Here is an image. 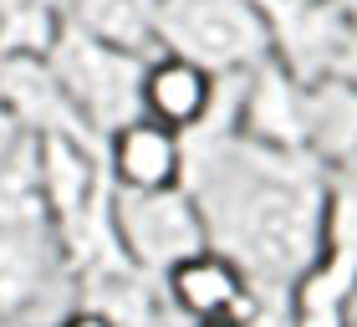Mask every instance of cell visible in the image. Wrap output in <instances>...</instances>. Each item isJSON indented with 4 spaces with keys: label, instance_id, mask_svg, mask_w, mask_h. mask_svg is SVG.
Returning a JSON list of instances; mask_svg holds the SVG:
<instances>
[{
    "label": "cell",
    "instance_id": "cell-1",
    "mask_svg": "<svg viewBox=\"0 0 357 327\" xmlns=\"http://www.w3.org/2000/svg\"><path fill=\"white\" fill-rule=\"evenodd\" d=\"M240 77H220L204 123L184 138V189L199 205L204 240L261 291H291L327 245L332 189L312 154H281L235 133Z\"/></svg>",
    "mask_w": 357,
    "mask_h": 327
},
{
    "label": "cell",
    "instance_id": "cell-2",
    "mask_svg": "<svg viewBox=\"0 0 357 327\" xmlns=\"http://www.w3.org/2000/svg\"><path fill=\"white\" fill-rule=\"evenodd\" d=\"M67 261L41 200L36 138H26L0 164V322H31L41 297L67 282Z\"/></svg>",
    "mask_w": 357,
    "mask_h": 327
},
{
    "label": "cell",
    "instance_id": "cell-3",
    "mask_svg": "<svg viewBox=\"0 0 357 327\" xmlns=\"http://www.w3.org/2000/svg\"><path fill=\"white\" fill-rule=\"evenodd\" d=\"M153 41L209 77H230L271 57V21L261 0H158Z\"/></svg>",
    "mask_w": 357,
    "mask_h": 327
},
{
    "label": "cell",
    "instance_id": "cell-4",
    "mask_svg": "<svg viewBox=\"0 0 357 327\" xmlns=\"http://www.w3.org/2000/svg\"><path fill=\"white\" fill-rule=\"evenodd\" d=\"M46 61H52V72L61 77L72 108L82 112V123L97 138H107L112 128L138 118V77H143V61L149 57L107 46V41H97L87 31L61 21V36L46 52Z\"/></svg>",
    "mask_w": 357,
    "mask_h": 327
},
{
    "label": "cell",
    "instance_id": "cell-5",
    "mask_svg": "<svg viewBox=\"0 0 357 327\" xmlns=\"http://www.w3.org/2000/svg\"><path fill=\"white\" fill-rule=\"evenodd\" d=\"M107 220L123 261L143 276H164L174 261L204 251V220L184 184L174 189H112Z\"/></svg>",
    "mask_w": 357,
    "mask_h": 327
},
{
    "label": "cell",
    "instance_id": "cell-6",
    "mask_svg": "<svg viewBox=\"0 0 357 327\" xmlns=\"http://www.w3.org/2000/svg\"><path fill=\"white\" fill-rule=\"evenodd\" d=\"M235 133H245L250 143H266V149H281V154H306V133H312L306 82L291 67H281L275 57L255 61L240 77Z\"/></svg>",
    "mask_w": 357,
    "mask_h": 327
},
{
    "label": "cell",
    "instance_id": "cell-7",
    "mask_svg": "<svg viewBox=\"0 0 357 327\" xmlns=\"http://www.w3.org/2000/svg\"><path fill=\"white\" fill-rule=\"evenodd\" d=\"M0 103L31 138H77L102 149V138L82 123V112L72 108L61 77L52 72L46 57H0Z\"/></svg>",
    "mask_w": 357,
    "mask_h": 327
},
{
    "label": "cell",
    "instance_id": "cell-8",
    "mask_svg": "<svg viewBox=\"0 0 357 327\" xmlns=\"http://www.w3.org/2000/svg\"><path fill=\"white\" fill-rule=\"evenodd\" d=\"M158 282H164L169 307H174L184 322L250 317V312H255V291H250V282H245V271H240L230 256H220L215 245H204V251L174 261Z\"/></svg>",
    "mask_w": 357,
    "mask_h": 327
},
{
    "label": "cell",
    "instance_id": "cell-9",
    "mask_svg": "<svg viewBox=\"0 0 357 327\" xmlns=\"http://www.w3.org/2000/svg\"><path fill=\"white\" fill-rule=\"evenodd\" d=\"M102 169L112 189H174L184 184V138L153 118H133L102 138Z\"/></svg>",
    "mask_w": 357,
    "mask_h": 327
},
{
    "label": "cell",
    "instance_id": "cell-10",
    "mask_svg": "<svg viewBox=\"0 0 357 327\" xmlns=\"http://www.w3.org/2000/svg\"><path fill=\"white\" fill-rule=\"evenodd\" d=\"M215 87H220V77H209L204 67H194V61L174 57V52H153L138 77V118H153V123L174 128V133H189V128L204 123Z\"/></svg>",
    "mask_w": 357,
    "mask_h": 327
},
{
    "label": "cell",
    "instance_id": "cell-11",
    "mask_svg": "<svg viewBox=\"0 0 357 327\" xmlns=\"http://www.w3.org/2000/svg\"><path fill=\"white\" fill-rule=\"evenodd\" d=\"M61 21L107 46L138 52V57L158 52V41H153L158 0H61Z\"/></svg>",
    "mask_w": 357,
    "mask_h": 327
},
{
    "label": "cell",
    "instance_id": "cell-12",
    "mask_svg": "<svg viewBox=\"0 0 357 327\" xmlns=\"http://www.w3.org/2000/svg\"><path fill=\"white\" fill-rule=\"evenodd\" d=\"M61 36L56 0H0V57H46Z\"/></svg>",
    "mask_w": 357,
    "mask_h": 327
},
{
    "label": "cell",
    "instance_id": "cell-13",
    "mask_svg": "<svg viewBox=\"0 0 357 327\" xmlns=\"http://www.w3.org/2000/svg\"><path fill=\"white\" fill-rule=\"evenodd\" d=\"M52 327H118L102 307H92V302H82V307H61L56 312V322Z\"/></svg>",
    "mask_w": 357,
    "mask_h": 327
},
{
    "label": "cell",
    "instance_id": "cell-14",
    "mask_svg": "<svg viewBox=\"0 0 357 327\" xmlns=\"http://www.w3.org/2000/svg\"><path fill=\"white\" fill-rule=\"evenodd\" d=\"M26 138H31V133H26V128H21V123H15L10 112H6V103H0V164H6L15 149H21Z\"/></svg>",
    "mask_w": 357,
    "mask_h": 327
},
{
    "label": "cell",
    "instance_id": "cell-15",
    "mask_svg": "<svg viewBox=\"0 0 357 327\" xmlns=\"http://www.w3.org/2000/svg\"><path fill=\"white\" fill-rule=\"evenodd\" d=\"M189 327H255L250 317H204V322H189Z\"/></svg>",
    "mask_w": 357,
    "mask_h": 327
},
{
    "label": "cell",
    "instance_id": "cell-16",
    "mask_svg": "<svg viewBox=\"0 0 357 327\" xmlns=\"http://www.w3.org/2000/svg\"><path fill=\"white\" fill-rule=\"evenodd\" d=\"M0 327H31V322H0Z\"/></svg>",
    "mask_w": 357,
    "mask_h": 327
},
{
    "label": "cell",
    "instance_id": "cell-17",
    "mask_svg": "<svg viewBox=\"0 0 357 327\" xmlns=\"http://www.w3.org/2000/svg\"><path fill=\"white\" fill-rule=\"evenodd\" d=\"M347 327H357V312H347Z\"/></svg>",
    "mask_w": 357,
    "mask_h": 327
},
{
    "label": "cell",
    "instance_id": "cell-18",
    "mask_svg": "<svg viewBox=\"0 0 357 327\" xmlns=\"http://www.w3.org/2000/svg\"><path fill=\"white\" fill-rule=\"evenodd\" d=\"M56 6H61V0H56Z\"/></svg>",
    "mask_w": 357,
    "mask_h": 327
}]
</instances>
